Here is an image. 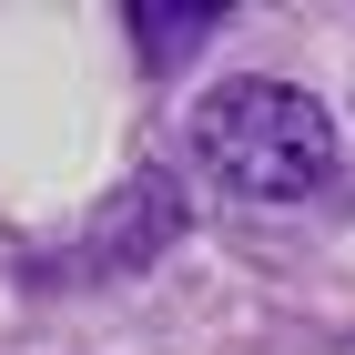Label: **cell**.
I'll list each match as a JSON object with an SVG mask.
<instances>
[{
    "label": "cell",
    "instance_id": "6da1fadb",
    "mask_svg": "<svg viewBox=\"0 0 355 355\" xmlns=\"http://www.w3.org/2000/svg\"><path fill=\"white\" fill-rule=\"evenodd\" d=\"M193 153L223 173V193L244 203H304V193L335 183V112L304 82H223L193 102Z\"/></svg>",
    "mask_w": 355,
    "mask_h": 355
},
{
    "label": "cell",
    "instance_id": "7a4b0ae2",
    "mask_svg": "<svg viewBox=\"0 0 355 355\" xmlns=\"http://www.w3.org/2000/svg\"><path fill=\"white\" fill-rule=\"evenodd\" d=\"M214 21H223V0H142L132 10V31H153V61H183Z\"/></svg>",
    "mask_w": 355,
    "mask_h": 355
}]
</instances>
